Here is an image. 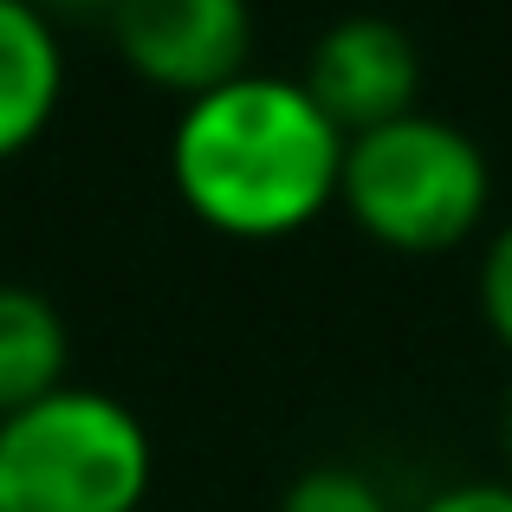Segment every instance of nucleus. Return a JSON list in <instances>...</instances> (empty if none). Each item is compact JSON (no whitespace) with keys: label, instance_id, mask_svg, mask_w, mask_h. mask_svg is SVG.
<instances>
[{"label":"nucleus","instance_id":"obj_3","mask_svg":"<svg viewBox=\"0 0 512 512\" xmlns=\"http://www.w3.org/2000/svg\"><path fill=\"white\" fill-rule=\"evenodd\" d=\"M493 195L487 150L435 111H402L344 143L338 201L376 240L402 253H435L474 234Z\"/></svg>","mask_w":512,"mask_h":512},{"label":"nucleus","instance_id":"obj_10","mask_svg":"<svg viewBox=\"0 0 512 512\" xmlns=\"http://www.w3.org/2000/svg\"><path fill=\"white\" fill-rule=\"evenodd\" d=\"M415 512H512V480H454Z\"/></svg>","mask_w":512,"mask_h":512},{"label":"nucleus","instance_id":"obj_5","mask_svg":"<svg viewBox=\"0 0 512 512\" xmlns=\"http://www.w3.org/2000/svg\"><path fill=\"white\" fill-rule=\"evenodd\" d=\"M299 85L312 91L318 111L344 137H363V130L415 111L422 52H415V33L402 20H389V13H344V20H331L318 33Z\"/></svg>","mask_w":512,"mask_h":512},{"label":"nucleus","instance_id":"obj_12","mask_svg":"<svg viewBox=\"0 0 512 512\" xmlns=\"http://www.w3.org/2000/svg\"><path fill=\"white\" fill-rule=\"evenodd\" d=\"M33 7H65V13H91V7H104V13H111V0H33Z\"/></svg>","mask_w":512,"mask_h":512},{"label":"nucleus","instance_id":"obj_8","mask_svg":"<svg viewBox=\"0 0 512 512\" xmlns=\"http://www.w3.org/2000/svg\"><path fill=\"white\" fill-rule=\"evenodd\" d=\"M279 512H389L383 487L344 461H318L279 493Z\"/></svg>","mask_w":512,"mask_h":512},{"label":"nucleus","instance_id":"obj_9","mask_svg":"<svg viewBox=\"0 0 512 512\" xmlns=\"http://www.w3.org/2000/svg\"><path fill=\"white\" fill-rule=\"evenodd\" d=\"M480 312H487L493 338L512 350V221L487 240V260H480Z\"/></svg>","mask_w":512,"mask_h":512},{"label":"nucleus","instance_id":"obj_11","mask_svg":"<svg viewBox=\"0 0 512 512\" xmlns=\"http://www.w3.org/2000/svg\"><path fill=\"white\" fill-rule=\"evenodd\" d=\"M500 448H506V461H512V383H506V402H500Z\"/></svg>","mask_w":512,"mask_h":512},{"label":"nucleus","instance_id":"obj_7","mask_svg":"<svg viewBox=\"0 0 512 512\" xmlns=\"http://www.w3.org/2000/svg\"><path fill=\"white\" fill-rule=\"evenodd\" d=\"M65 318L46 292L0 286V415H20L26 402L65 389Z\"/></svg>","mask_w":512,"mask_h":512},{"label":"nucleus","instance_id":"obj_1","mask_svg":"<svg viewBox=\"0 0 512 512\" xmlns=\"http://www.w3.org/2000/svg\"><path fill=\"white\" fill-rule=\"evenodd\" d=\"M344 130L299 78L240 72L188 98L169 137L175 195L234 240H279L325 214L344 182Z\"/></svg>","mask_w":512,"mask_h":512},{"label":"nucleus","instance_id":"obj_2","mask_svg":"<svg viewBox=\"0 0 512 512\" xmlns=\"http://www.w3.org/2000/svg\"><path fill=\"white\" fill-rule=\"evenodd\" d=\"M150 467V428L104 389L65 383L0 415V512H137Z\"/></svg>","mask_w":512,"mask_h":512},{"label":"nucleus","instance_id":"obj_6","mask_svg":"<svg viewBox=\"0 0 512 512\" xmlns=\"http://www.w3.org/2000/svg\"><path fill=\"white\" fill-rule=\"evenodd\" d=\"M65 98V52L52 13L33 0H0V163L52 124Z\"/></svg>","mask_w":512,"mask_h":512},{"label":"nucleus","instance_id":"obj_4","mask_svg":"<svg viewBox=\"0 0 512 512\" xmlns=\"http://www.w3.org/2000/svg\"><path fill=\"white\" fill-rule=\"evenodd\" d=\"M111 33L150 85L188 98L253 72V0H111Z\"/></svg>","mask_w":512,"mask_h":512}]
</instances>
